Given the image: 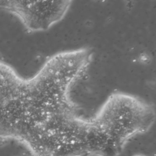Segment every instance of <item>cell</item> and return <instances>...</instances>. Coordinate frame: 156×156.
<instances>
[{"label":"cell","mask_w":156,"mask_h":156,"mask_svg":"<svg viewBox=\"0 0 156 156\" xmlns=\"http://www.w3.org/2000/svg\"><path fill=\"white\" fill-rule=\"evenodd\" d=\"M88 46L57 52L32 76L12 65L0 69V141L14 142L31 156H73L94 130L72 97L93 60Z\"/></svg>","instance_id":"cell-1"},{"label":"cell","mask_w":156,"mask_h":156,"mask_svg":"<svg viewBox=\"0 0 156 156\" xmlns=\"http://www.w3.org/2000/svg\"><path fill=\"white\" fill-rule=\"evenodd\" d=\"M74 0H0V10L12 15L29 34L46 32L62 21Z\"/></svg>","instance_id":"cell-2"},{"label":"cell","mask_w":156,"mask_h":156,"mask_svg":"<svg viewBox=\"0 0 156 156\" xmlns=\"http://www.w3.org/2000/svg\"><path fill=\"white\" fill-rule=\"evenodd\" d=\"M132 156H147V155H144V154H135Z\"/></svg>","instance_id":"cell-3"}]
</instances>
